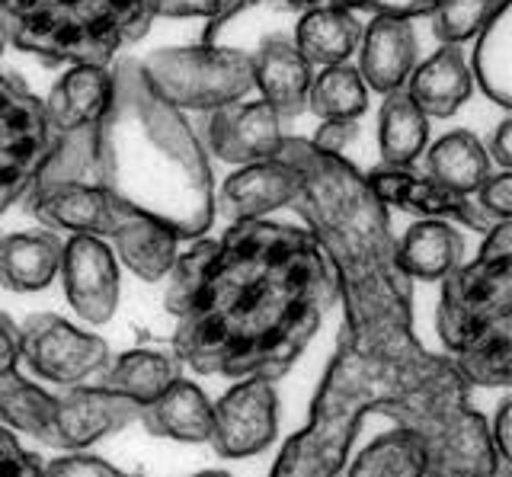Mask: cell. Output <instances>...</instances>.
<instances>
[{
    "label": "cell",
    "mask_w": 512,
    "mask_h": 477,
    "mask_svg": "<svg viewBox=\"0 0 512 477\" xmlns=\"http://www.w3.org/2000/svg\"><path fill=\"white\" fill-rule=\"evenodd\" d=\"M506 0H432V36L445 45H461L484 29Z\"/></svg>",
    "instance_id": "33"
},
{
    "label": "cell",
    "mask_w": 512,
    "mask_h": 477,
    "mask_svg": "<svg viewBox=\"0 0 512 477\" xmlns=\"http://www.w3.org/2000/svg\"><path fill=\"white\" fill-rule=\"evenodd\" d=\"M272 157L301 173L292 205L324 247L346 308L311 420L282 445L272 474H343L368 413H384L426 442L429 477L503 474L471 385L413 337V285L397 260L388 205L343 154L308 138L285 135Z\"/></svg>",
    "instance_id": "1"
},
{
    "label": "cell",
    "mask_w": 512,
    "mask_h": 477,
    "mask_svg": "<svg viewBox=\"0 0 512 477\" xmlns=\"http://www.w3.org/2000/svg\"><path fill=\"white\" fill-rule=\"evenodd\" d=\"M352 477H429L426 442L407 426L375 439L356 455L349 468Z\"/></svg>",
    "instance_id": "29"
},
{
    "label": "cell",
    "mask_w": 512,
    "mask_h": 477,
    "mask_svg": "<svg viewBox=\"0 0 512 477\" xmlns=\"http://www.w3.org/2000/svg\"><path fill=\"white\" fill-rule=\"evenodd\" d=\"M474 71L487 97L509 109L512 106V10L509 0L496 10V17L480 29L474 52Z\"/></svg>",
    "instance_id": "30"
},
{
    "label": "cell",
    "mask_w": 512,
    "mask_h": 477,
    "mask_svg": "<svg viewBox=\"0 0 512 477\" xmlns=\"http://www.w3.org/2000/svg\"><path fill=\"white\" fill-rule=\"evenodd\" d=\"M154 23V0H0V29L45 65H109Z\"/></svg>",
    "instance_id": "5"
},
{
    "label": "cell",
    "mask_w": 512,
    "mask_h": 477,
    "mask_svg": "<svg viewBox=\"0 0 512 477\" xmlns=\"http://www.w3.org/2000/svg\"><path fill=\"white\" fill-rule=\"evenodd\" d=\"M372 0H311V7H336V10H352V7H368Z\"/></svg>",
    "instance_id": "43"
},
{
    "label": "cell",
    "mask_w": 512,
    "mask_h": 477,
    "mask_svg": "<svg viewBox=\"0 0 512 477\" xmlns=\"http://www.w3.org/2000/svg\"><path fill=\"white\" fill-rule=\"evenodd\" d=\"M138 423L160 439L208 442V433H212V401H208L196 381L176 378L151 404H141Z\"/></svg>",
    "instance_id": "19"
},
{
    "label": "cell",
    "mask_w": 512,
    "mask_h": 477,
    "mask_svg": "<svg viewBox=\"0 0 512 477\" xmlns=\"http://www.w3.org/2000/svg\"><path fill=\"white\" fill-rule=\"evenodd\" d=\"M356 138V122H340V119H330L317 129V135L311 138V145L320 151H330V154H343V148L349 141Z\"/></svg>",
    "instance_id": "39"
},
{
    "label": "cell",
    "mask_w": 512,
    "mask_h": 477,
    "mask_svg": "<svg viewBox=\"0 0 512 477\" xmlns=\"http://www.w3.org/2000/svg\"><path fill=\"white\" fill-rule=\"evenodd\" d=\"M112 81V103L96 122V183L154 215L180 241H196L215 221L205 145L154 90L138 58H122Z\"/></svg>",
    "instance_id": "3"
},
{
    "label": "cell",
    "mask_w": 512,
    "mask_h": 477,
    "mask_svg": "<svg viewBox=\"0 0 512 477\" xmlns=\"http://www.w3.org/2000/svg\"><path fill=\"white\" fill-rule=\"evenodd\" d=\"M340 301L311 231L253 218L176 253L167 289L173 353L199 375L282 378Z\"/></svg>",
    "instance_id": "2"
},
{
    "label": "cell",
    "mask_w": 512,
    "mask_h": 477,
    "mask_svg": "<svg viewBox=\"0 0 512 477\" xmlns=\"http://www.w3.org/2000/svg\"><path fill=\"white\" fill-rule=\"evenodd\" d=\"M4 45H7V36H4V29H0V55H4Z\"/></svg>",
    "instance_id": "44"
},
{
    "label": "cell",
    "mask_w": 512,
    "mask_h": 477,
    "mask_svg": "<svg viewBox=\"0 0 512 477\" xmlns=\"http://www.w3.org/2000/svg\"><path fill=\"white\" fill-rule=\"evenodd\" d=\"M58 231H20L0 237V285L7 292H42L61 269Z\"/></svg>",
    "instance_id": "20"
},
{
    "label": "cell",
    "mask_w": 512,
    "mask_h": 477,
    "mask_svg": "<svg viewBox=\"0 0 512 477\" xmlns=\"http://www.w3.org/2000/svg\"><path fill=\"white\" fill-rule=\"evenodd\" d=\"M141 404L132 397L116 394L96 385H71L64 394H58V413H55V433H52V449L74 452L87 449V445L100 442L103 436H112L125 429L128 423H138Z\"/></svg>",
    "instance_id": "12"
},
{
    "label": "cell",
    "mask_w": 512,
    "mask_h": 477,
    "mask_svg": "<svg viewBox=\"0 0 512 477\" xmlns=\"http://www.w3.org/2000/svg\"><path fill=\"white\" fill-rule=\"evenodd\" d=\"M314 116L324 122L340 119V122H356L368 109V87L362 74L349 65H330L324 74L314 77L308 90V106Z\"/></svg>",
    "instance_id": "31"
},
{
    "label": "cell",
    "mask_w": 512,
    "mask_h": 477,
    "mask_svg": "<svg viewBox=\"0 0 512 477\" xmlns=\"http://www.w3.org/2000/svg\"><path fill=\"white\" fill-rule=\"evenodd\" d=\"M397 260L410 279L436 282L464 260V237L445 218H426L397 241Z\"/></svg>",
    "instance_id": "23"
},
{
    "label": "cell",
    "mask_w": 512,
    "mask_h": 477,
    "mask_svg": "<svg viewBox=\"0 0 512 477\" xmlns=\"http://www.w3.org/2000/svg\"><path fill=\"white\" fill-rule=\"evenodd\" d=\"M439 337L468 385L512 378V221H496L474 263L442 276Z\"/></svg>",
    "instance_id": "4"
},
{
    "label": "cell",
    "mask_w": 512,
    "mask_h": 477,
    "mask_svg": "<svg viewBox=\"0 0 512 477\" xmlns=\"http://www.w3.org/2000/svg\"><path fill=\"white\" fill-rule=\"evenodd\" d=\"M279 397L272 378L250 375L212 404V433L208 445L221 458H250L276 439Z\"/></svg>",
    "instance_id": "9"
},
{
    "label": "cell",
    "mask_w": 512,
    "mask_h": 477,
    "mask_svg": "<svg viewBox=\"0 0 512 477\" xmlns=\"http://www.w3.org/2000/svg\"><path fill=\"white\" fill-rule=\"evenodd\" d=\"M61 282L80 321L106 324L119 308V263L103 237L74 234L61 253Z\"/></svg>",
    "instance_id": "11"
},
{
    "label": "cell",
    "mask_w": 512,
    "mask_h": 477,
    "mask_svg": "<svg viewBox=\"0 0 512 477\" xmlns=\"http://www.w3.org/2000/svg\"><path fill=\"white\" fill-rule=\"evenodd\" d=\"M221 0H154V17L189 20V17H212Z\"/></svg>",
    "instance_id": "38"
},
{
    "label": "cell",
    "mask_w": 512,
    "mask_h": 477,
    "mask_svg": "<svg viewBox=\"0 0 512 477\" xmlns=\"http://www.w3.org/2000/svg\"><path fill=\"white\" fill-rule=\"evenodd\" d=\"M55 413L58 394H48L16 369L0 372V423L48 445L55 433Z\"/></svg>",
    "instance_id": "28"
},
{
    "label": "cell",
    "mask_w": 512,
    "mask_h": 477,
    "mask_svg": "<svg viewBox=\"0 0 512 477\" xmlns=\"http://www.w3.org/2000/svg\"><path fill=\"white\" fill-rule=\"evenodd\" d=\"M263 4H276V7L295 10V7H311V0H221L218 10L205 20L202 42H215V36L237 17V13H244V10H250V7H263Z\"/></svg>",
    "instance_id": "37"
},
{
    "label": "cell",
    "mask_w": 512,
    "mask_h": 477,
    "mask_svg": "<svg viewBox=\"0 0 512 477\" xmlns=\"http://www.w3.org/2000/svg\"><path fill=\"white\" fill-rule=\"evenodd\" d=\"M509 138H512V119H503L500 125H496V132H493L490 145H487V154H490L493 161L500 164L503 170L512 167V145H509Z\"/></svg>",
    "instance_id": "42"
},
{
    "label": "cell",
    "mask_w": 512,
    "mask_h": 477,
    "mask_svg": "<svg viewBox=\"0 0 512 477\" xmlns=\"http://www.w3.org/2000/svg\"><path fill=\"white\" fill-rule=\"evenodd\" d=\"M311 61L282 36H266L260 52L253 55V87H260L263 100L282 119L304 113L311 90Z\"/></svg>",
    "instance_id": "17"
},
{
    "label": "cell",
    "mask_w": 512,
    "mask_h": 477,
    "mask_svg": "<svg viewBox=\"0 0 512 477\" xmlns=\"http://www.w3.org/2000/svg\"><path fill=\"white\" fill-rule=\"evenodd\" d=\"M20 362L32 375L71 388L100 378L112 353L103 337L77 330L58 314H32L20 327Z\"/></svg>",
    "instance_id": "8"
},
{
    "label": "cell",
    "mask_w": 512,
    "mask_h": 477,
    "mask_svg": "<svg viewBox=\"0 0 512 477\" xmlns=\"http://www.w3.org/2000/svg\"><path fill=\"white\" fill-rule=\"evenodd\" d=\"M365 180L384 205L420 212L426 218H452V221H461L464 228L484 231V234L496 225V221L480 209V205H474L468 196L455 193V189L442 186L432 177H420V173H413V167L381 164L375 170H368Z\"/></svg>",
    "instance_id": "14"
},
{
    "label": "cell",
    "mask_w": 512,
    "mask_h": 477,
    "mask_svg": "<svg viewBox=\"0 0 512 477\" xmlns=\"http://www.w3.org/2000/svg\"><path fill=\"white\" fill-rule=\"evenodd\" d=\"M45 461L20 445L7 426H0V477H39Z\"/></svg>",
    "instance_id": "34"
},
{
    "label": "cell",
    "mask_w": 512,
    "mask_h": 477,
    "mask_svg": "<svg viewBox=\"0 0 512 477\" xmlns=\"http://www.w3.org/2000/svg\"><path fill=\"white\" fill-rule=\"evenodd\" d=\"M407 81V93L429 119L455 116L461 103H468L471 97V71L458 45H442L420 68L410 71Z\"/></svg>",
    "instance_id": "22"
},
{
    "label": "cell",
    "mask_w": 512,
    "mask_h": 477,
    "mask_svg": "<svg viewBox=\"0 0 512 477\" xmlns=\"http://www.w3.org/2000/svg\"><path fill=\"white\" fill-rule=\"evenodd\" d=\"M176 378H183V359L157 349H132L112 359L100 375V385L132 397L135 404H151L157 394H164Z\"/></svg>",
    "instance_id": "24"
},
{
    "label": "cell",
    "mask_w": 512,
    "mask_h": 477,
    "mask_svg": "<svg viewBox=\"0 0 512 477\" xmlns=\"http://www.w3.org/2000/svg\"><path fill=\"white\" fill-rule=\"evenodd\" d=\"M141 65L154 90L180 113L183 109L212 113L218 106L237 103L253 90V55L240 49H221L215 42L160 49Z\"/></svg>",
    "instance_id": "6"
},
{
    "label": "cell",
    "mask_w": 512,
    "mask_h": 477,
    "mask_svg": "<svg viewBox=\"0 0 512 477\" xmlns=\"http://www.w3.org/2000/svg\"><path fill=\"white\" fill-rule=\"evenodd\" d=\"M45 183H96V125L58 138V148L48 157L36 186Z\"/></svg>",
    "instance_id": "32"
},
{
    "label": "cell",
    "mask_w": 512,
    "mask_h": 477,
    "mask_svg": "<svg viewBox=\"0 0 512 477\" xmlns=\"http://www.w3.org/2000/svg\"><path fill=\"white\" fill-rule=\"evenodd\" d=\"M490 439L500 465H509L512 461V401H503L500 410H496V423L490 426Z\"/></svg>",
    "instance_id": "40"
},
{
    "label": "cell",
    "mask_w": 512,
    "mask_h": 477,
    "mask_svg": "<svg viewBox=\"0 0 512 477\" xmlns=\"http://www.w3.org/2000/svg\"><path fill=\"white\" fill-rule=\"evenodd\" d=\"M426 167L432 180H439L461 196L477 193L480 183L493 173L487 148L471 132H448L436 145H429Z\"/></svg>",
    "instance_id": "27"
},
{
    "label": "cell",
    "mask_w": 512,
    "mask_h": 477,
    "mask_svg": "<svg viewBox=\"0 0 512 477\" xmlns=\"http://www.w3.org/2000/svg\"><path fill=\"white\" fill-rule=\"evenodd\" d=\"M432 0L416 7H391L362 29L359 49V74L365 87L378 93H391L407 84L410 71L416 68V36H413V13H429Z\"/></svg>",
    "instance_id": "13"
},
{
    "label": "cell",
    "mask_w": 512,
    "mask_h": 477,
    "mask_svg": "<svg viewBox=\"0 0 512 477\" xmlns=\"http://www.w3.org/2000/svg\"><path fill=\"white\" fill-rule=\"evenodd\" d=\"M20 362V324L10 314H0V372L16 369Z\"/></svg>",
    "instance_id": "41"
},
{
    "label": "cell",
    "mask_w": 512,
    "mask_h": 477,
    "mask_svg": "<svg viewBox=\"0 0 512 477\" xmlns=\"http://www.w3.org/2000/svg\"><path fill=\"white\" fill-rule=\"evenodd\" d=\"M112 90H116V81H112L109 65H71V71H64L48 93L45 113L58 135L87 129L106 116Z\"/></svg>",
    "instance_id": "18"
},
{
    "label": "cell",
    "mask_w": 512,
    "mask_h": 477,
    "mask_svg": "<svg viewBox=\"0 0 512 477\" xmlns=\"http://www.w3.org/2000/svg\"><path fill=\"white\" fill-rule=\"evenodd\" d=\"M282 138L285 119L266 100L218 106L205 122V141L212 154L240 167L272 157Z\"/></svg>",
    "instance_id": "15"
},
{
    "label": "cell",
    "mask_w": 512,
    "mask_h": 477,
    "mask_svg": "<svg viewBox=\"0 0 512 477\" xmlns=\"http://www.w3.org/2000/svg\"><path fill=\"white\" fill-rule=\"evenodd\" d=\"M429 141V116L413 103L407 90L384 93L378 116V148L384 164L413 167V161L426 151Z\"/></svg>",
    "instance_id": "26"
},
{
    "label": "cell",
    "mask_w": 512,
    "mask_h": 477,
    "mask_svg": "<svg viewBox=\"0 0 512 477\" xmlns=\"http://www.w3.org/2000/svg\"><path fill=\"white\" fill-rule=\"evenodd\" d=\"M109 237H112V244H116L119 260L132 269L138 279L157 282V279L170 276L180 237H176L167 225H160L154 215L128 205L122 221Z\"/></svg>",
    "instance_id": "21"
},
{
    "label": "cell",
    "mask_w": 512,
    "mask_h": 477,
    "mask_svg": "<svg viewBox=\"0 0 512 477\" xmlns=\"http://www.w3.org/2000/svg\"><path fill=\"white\" fill-rule=\"evenodd\" d=\"M58 138L45 100L16 74L0 71V212L29 196L58 148Z\"/></svg>",
    "instance_id": "7"
},
{
    "label": "cell",
    "mask_w": 512,
    "mask_h": 477,
    "mask_svg": "<svg viewBox=\"0 0 512 477\" xmlns=\"http://www.w3.org/2000/svg\"><path fill=\"white\" fill-rule=\"evenodd\" d=\"M26 209L52 231L109 237L122 221L128 202L103 183H45L29 189Z\"/></svg>",
    "instance_id": "10"
},
{
    "label": "cell",
    "mask_w": 512,
    "mask_h": 477,
    "mask_svg": "<svg viewBox=\"0 0 512 477\" xmlns=\"http://www.w3.org/2000/svg\"><path fill=\"white\" fill-rule=\"evenodd\" d=\"M362 26L352 17V10L336 7H308L295 29V49L311 65H343L359 49Z\"/></svg>",
    "instance_id": "25"
},
{
    "label": "cell",
    "mask_w": 512,
    "mask_h": 477,
    "mask_svg": "<svg viewBox=\"0 0 512 477\" xmlns=\"http://www.w3.org/2000/svg\"><path fill=\"white\" fill-rule=\"evenodd\" d=\"M298 186V167L279 161V157H266V161L244 164L234 177L224 180L215 202L228 221H253L292 205Z\"/></svg>",
    "instance_id": "16"
},
{
    "label": "cell",
    "mask_w": 512,
    "mask_h": 477,
    "mask_svg": "<svg viewBox=\"0 0 512 477\" xmlns=\"http://www.w3.org/2000/svg\"><path fill=\"white\" fill-rule=\"evenodd\" d=\"M80 474H93V477H122L119 468H112L106 458L96 455H84L80 449L52 458L42 465V477H80Z\"/></svg>",
    "instance_id": "35"
},
{
    "label": "cell",
    "mask_w": 512,
    "mask_h": 477,
    "mask_svg": "<svg viewBox=\"0 0 512 477\" xmlns=\"http://www.w3.org/2000/svg\"><path fill=\"white\" fill-rule=\"evenodd\" d=\"M480 209H484L493 221H509L512 218V173H490V177L480 183Z\"/></svg>",
    "instance_id": "36"
}]
</instances>
